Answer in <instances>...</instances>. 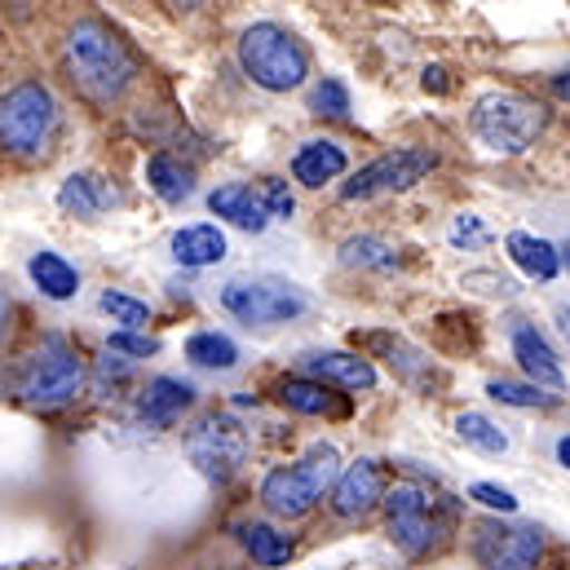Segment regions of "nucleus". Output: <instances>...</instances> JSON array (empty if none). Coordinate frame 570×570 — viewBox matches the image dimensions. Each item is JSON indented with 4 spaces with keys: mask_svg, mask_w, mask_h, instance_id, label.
I'll return each instance as SVG.
<instances>
[{
    "mask_svg": "<svg viewBox=\"0 0 570 570\" xmlns=\"http://www.w3.org/2000/svg\"><path fill=\"white\" fill-rule=\"evenodd\" d=\"M385 518H390V540L407 553V558H425L442 544V535L451 531L455 504L446 495H429L421 482H394L385 491Z\"/></svg>",
    "mask_w": 570,
    "mask_h": 570,
    "instance_id": "5",
    "label": "nucleus"
},
{
    "mask_svg": "<svg viewBox=\"0 0 570 570\" xmlns=\"http://www.w3.org/2000/svg\"><path fill=\"white\" fill-rule=\"evenodd\" d=\"M469 500H478L482 509H495V513H518V495L509 487H495V482H473Z\"/></svg>",
    "mask_w": 570,
    "mask_h": 570,
    "instance_id": "33",
    "label": "nucleus"
},
{
    "mask_svg": "<svg viewBox=\"0 0 570 570\" xmlns=\"http://www.w3.org/2000/svg\"><path fill=\"white\" fill-rule=\"evenodd\" d=\"M345 168H350V155H345V146L332 142V138H314V142H305L292 155V177L301 186H309V190L336 181Z\"/></svg>",
    "mask_w": 570,
    "mask_h": 570,
    "instance_id": "18",
    "label": "nucleus"
},
{
    "mask_svg": "<svg viewBox=\"0 0 570 570\" xmlns=\"http://www.w3.org/2000/svg\"><path fill=\"white\" fill-rule=\"evenodd\" d=\"M455 433H460V442H469V446L482 451V455H504V451H509V433L495 425L491 416H482V412L455 416Z\"/></svg>",
    "mask_w": 570,
    "mask_h": 570,
    "instance_id": "27",
    "label": "nucleus"
},
{
    "mask_svg": "<svg viewBox=\"0 0 570 570\" xmlns=\"http://www.w3.org/2000/svg\"><path fill=\"white\" fill-rule=\"evenodd\" d=\"M27 275H31V284L40 287L49 301H71V296L80 292V271H76L62 253H49V248L31 253Z\"/></svg>",
    "mask_w": 570,
    "mask_h": 570,
    "instance_id": "22",
    "label": "nucleus"
},
{
    "mask_svg": "<svg viewBox=\"0 0 570 570\" xmlns=\"http://www.w3.org/2000/svg\"><path fill=\"white\" fill-rule=\"evenodd\" d=\"M239 67H244V76L257 89H266V94H292L309 76V53H305V45L287 27H279V22H253L239 36Z\"/></svg>",
    "mask_w": 570,
    "mask_h": 570,
    "instance_id": "4",
    "label": "nucleus"
},
{
    "mask_svg": "<svg viewBox=\"0 0 570 570\" xmlns=\"http://www.w3.org/2000/svg\"><path fill=\"white\" fill-rule=\"evenodd\" d=\"M9 327H13V301H9L4 287H0V341L9 336Z\"/></svg>",
    "mask_w": 570,
    "mask_h": 570,
    "instance_id": "36",
    "label": "nucleus"
},
{
    "mask_svg": "<svg viewBox=\"0 0 570 570\" xmlns=\"http://www.w3.org/2000/svg\"><path fill=\"white\" fill-rule=\"evenodd\" d=\"M421 85H425V94H446V89H451V80H446V67H425Z\"/></svg>",
    "mask_w": 570,
    "mask_h": 570,
    "instance_id": "35",
    "label": "nucleus"
},
{
    "mask_svg": "<svg viewBox=\"0 0 570 570\" xmlns=\"http://www.w3.org/2000/svg\"><path fill=\"white\" fill-rule=\"evenodd\" d=\"M111 350H116V354L146 358V354H159V341H155V336H142V332H125V327H120V332L111 336Z\"/></svg>",
    "mask_w": 570,
    "mask_h": 570,
    "instance_id": "34",
    "label": "nucleus"
},
{
    "mask_svg": "<svg viewBox=\"0 0 570 570\" xmlns=\"http://www.w3.org/2000/svg\"><path fill=\"white\" fill-rule=\"evenodd\" d=\"M558 460H562V469H570V433L558 438Z\"/></svg>",
    "mask_w": 570,
    "mask_h": 570,
    "instance_id": "38",
    "label": "nucleus"
},
{
    "mask_svg": "<svg viewBox=\"0 0 570 570\" xmlns=\"http://www.w3.org/2000/svg\"><path fill=\"white\" fill-rule=\"evenodd\" d=\"M305 372L323 385H336V390H376V367L363 358V354H350V350H323V354H309L305 358Z\"/></svg>",
    "mask_w": 570,
    "mask_h": 570,
    "instance_id": "16",
    "label": "nucleus"
},
{
    "mask_svg": "<svg viewBox=\"0 0 570 570\" xmlns=\"http://www.w3.org/2000/svg\"><path fill=\"white\" fill-rule=\"evenodd\" d=\"M487 394L495 403H504V407H558L562 403V394H553V390H544L535 381H527V385L522 381H491Z\"/></svg>",
    "mask_w": 570,
    "mask_h": 570,
    "instance_id": "28",
    "label": "nucleus"
},
{
    "mask_svg": "<svg viewBox=\"0 0 570 570\" xmlns=\"http://www.w3.org/2000/svg\"><path fill=\"white\" fill-rule=\"evenodd\" d=\"M558 323H562V336L570 341V305H558Z\"/></svg>",
    "mask_w": 570,
    "mask_h": 570,
    "instance_id": "39",
    "label": "nucleus"
},
{
    "mask_svg": "<svg viewBox=\"0 0 570 570\" xmlns=\"http://www.w3.org/2000/svg\"><path fill=\"white\" fill-rule=\"evenodd\" d=\"M433 168H438V155H433L429 146H399V150H385V155H376L372 164H363V168L341 186V199L354 204V199H376V195L412 190L416 181H425Z\"/></svg>",
    "mask_w": 570,
    "mask_h": 570,
    "instance_id": "9",
    "label": "nucleus"
},
{
    "mask_svg": "<svg viewBox=\"0 0 570 570\" xmlns=\"http://www.w3.org/2000/svg\"><path fill=\"white\" fill-rule=\"evenodd\" d=\"M504 248H509V262H513L527 279H535V284H553V279L562 275V253H558V244H549V239H540V235L513 230V235L504 239Z\"/></svg>",
    "mask_w": 570,
    "mask_h": 570,
    "instance_id": "19",
    "label": "nucleus"
},
{
    "mask_svg": "<svg viewBox=\"0 0 570 570\" xmlns=\"http://www.w3.org/2000/svg\"><path fill=\"white\" fill-rule=\"evenodd\" d=\"M558 253H562V266H567V271H570V244H562Z\"/></svg>",
    "mask_w": 570,
    "mask_h": 570,
    "instance_id": "41",
    "label": "nucleus"
},
{
    "mask_svg": "<svg viewBox=\"0 0 570 570\" xmlns=\"http://www.w3.org/2000/svg\"><path fill=\"white\" fill-rule=\"evenodd\" d=\"M190 455L208 478H230L244 460V433L230 421H204L199 433H190Z\"/></svg>",
    "mask_w": 570,
    "mask_h": 570,
    "instance_id": "13",
    "label": "nucleus"
},
{
    "mask_svg": "<svg viewBox=\"0 0 570 570\" xmlns=\"http://www.w3.org/2000/svg\"><path fill=\"white\" fill-rule=\"evenodd\" d=\"M309 107H314V116H327V120H345L350 116V89L341 85V80H318L314 85V94H309Z\"/></svg>",
    "mask_w": 570,
    "mask_h": 570,
    "instance_id": "30",
    "label": "nucleus"
},
{
    "mask_svg": "<svg viewBox=\"0 0 570 570\" xmlns=\"http://www.w3.org/2000/svg\"><path fill=\"white\" fill-rule=\"evenodd\" d=\"M120 199H125V195H120L102 173H71V177L58 186V208L71 213V217H85V222L111 213Z\"/></svg>",
    "mask_w": 570,
    "mask_h": 570,
    "instance_id": "15",
    "label": "nucleus"
},
{
    "mask_svg": "<svg viewBox=\"0 0 570 570\" xmlns=\"http://www.w3.org/2000/svg\"><path fill=\"white\" fill-rule=\"evenodd\" d=\"M58 138V102L49 85L18 80L0 94V155L9 159H45Z\"/></svg>",
    "mask_w": 570,
    "mask_h": 570,
    "instance_id": "3",
    "label": "nucleus"
},
{
    "mask_svg": "<svg viewBox=\"0 0 570 570\" xmlns=\"http://www.w3.org/2000/svg\"><path fill=\"white\" fill-rule=\"evenodd\" d=\"M190 403H195V385L190 381L155 376V381H146L142 399H138V421L146 429H168L190 412Z\"/></svg>",
    "mask_w": 570,
    "mask_h": 570,
    "instance_id": "14",
    "label": "nucleus"
},
{
    "mask_svg": "<svg viewBox=\"0 0 570 570\" xmlns=\"http://www.w3.org/2000/svg\"><path fill=\"white\" fill-rule=\"evenodd\" d=\"M208 208H213V217H222V222H230V226H239V230H248V235H262V230L271 226V213H266L262 195H257L253 186H244V181L217 186V190L208 195Z\"/></svg>",
    "mask_w": 570,
    "mask_h": 570,
    "instance_id": "17",
    "label": "nucleus"
},
{
    "mask_svg": "<svg viewBox=\"0 0 570 570\" xmlns=\"http://www.w3.org/2000/svg\"><path fill=\"white\" fill-rule=\"evenodd\" d=\"M275 399L301 416H345V403L332 394V385H323L314 376H287L275 385Z\"/></svg>",
    "mask_w": 570,
    "mask_h": 570,
    "instance_id": "21",
    "label": "nucleus"
},
{
    "mask_svg": "<svg viewBox=\"0 0 570 570\" xmlns=\"http://www.w3.org/2000/svg\"><path fill=\"white\" fill-rule=\"evenodd\" d=\"M473 553L487 570H535L544 558V531L540 527H500L487 522L473 535Z\"/></svg>",
    "mask_w": 570,
    "mask_h": 570,
    "instance_id": "10",
    "label": "nucleus"
},
{
    "mask_svg": "<svg viewBox=\"0 0 570 570\" xmlns=\"http://www.w3.org/2000/svg\"><path fill=\"white\" fill-rule=\"evenodd\" d=\"M222 305L248 323V327H275V323H292L309 309V296L287 279H230L222 287Z\"/></svg>",
    "mask_w": 570,
    "mask_h": 570,
    "instance_id": "8",
    "label": "nucleus"
},
{
    "mask_svg": "<svg viewBox=\"0 0 570 570\" xmlns=\"http://www.w3.org/2000/svg\"><path fill=\"white\" fill-rule=\"evenodd\" d=\"M146 186H150L164 204H186V199H190V190H195V173H190L177 155L155 150V155L146 159Z\"/></svg>",
    "mask_w": 570,
    "mask_h": 570,
    "instance_id": "23",
    "label": "nucleus"
},
{
    "mask_svg": "<svg viewBox=\"0 0 570 570\" xmlns=\"http://www.w3.org/2000/svg\"><path fill=\"white\" fill-rule=\"evenodd\" d=\"M469 129L473 138L495 150V155H522L544 138L549 129V107L527 98V94H513V89H495V94H482L469 111Z\"/></svg>",
    "mask_w": 570,
    "mask_h": 570,
    "instance_id": "2",
    "label": "nucleus"
},
{
    "mask_svg": "<svg viewBox=\"0 0 570 570\" xmlns=\"http://www.w3.org/2000/svg\"><path fill=\"white\" fill-rule=\"evenodd\" d=\"M336 478H341L336 446L318 442V446H309L296 464L275 469V473L262 482V504H266L271 513H279V518H301V513H309V509L336 487Z\"/></svg>",
    "mask_w": 570,
    "mask_h": 570,
    "instance_id": "6",
    "label": "nucleus"
},
{
    "mask_svg": "<svg viewBox=\"0 0 570 570\" xmlns=\"http://www.w3.org/2000/svg\"><path fill=\"white\" fill-rule=\"evenodd\" d=\"M80 390H85V358H80L67 341H58V336H49V341L31 354V363H27L22 381H18V394H22V403H31V407L71 403Z\"/></svg>",
    "mask_w": 570,
    "mask_h": 570,
    "instance_id": "7",
    "label": "nucleus"
},
{
    "mask_svg": "<svg viewBox=\"0 0 570 570\" xmlns=\"http://www.w3.org/2000/svg\"><path fill=\"white\" fill-rule=\"evenodd\" d=\"M239 540H244V549H248V558H253L257 567L275 570L292 562V540L279 535L275 527H266V522H244V527H239Z\"/></svg>",
    "mask_w": 570,
    "mask_h": 570,
    "instance_id": "24",
    "label": "nucleus"
},
{
    "mask_svg": "<svg viewBox=\"0 0 570 570\" xmlns=\"http://www.w3.org/2000/svg\"><path fill=\"white\" fill-rule=\"evenodd\" d=\"M446 239L455 244V248H487L491 244V230L482 226V217H473V213H460L455 222H451V230H446Z\"/></svg>",
    "mask_w": 570,
    "mask_h": 570,
    "instance_id": "31",
    "label": "nucleus"
},
{
    "mask_svg": "<svg viewBox=\"0 0 570 570\" xmlns=\"http://www.w3.org/2000/svg\"><path fill=\"white\" fill-rule=\"evenodd\" d=\"M102 314H111V323H120L125 332H138L150 323V305L129 292H102Z\"/></svg>",
    "mask_w": 570,
    "mask_h": 570,
    "instance_id": "29",
    "label": "nucleus"
},
{
    "mask_svg": "<svg viewBox=\"0 0 570 570\" xmlns=\"http://www.w3.org/2000/svg\"><path fill=\"white\" fill-rule=\"evenodd\" d=\"M509 341H513V358L522 363V372H527L535 385H544V390H553V394H562V390H567L562 358L553 354V345L544 341V332H540V327H531L527 318H518V323L509 327Z\"/></svg>",
    "mask_w": 570,
    "mask_h": 570,
    "instance_id": "12",
    "label": "nucleus"
},
{
    "mask_svg": "<svg viewBox=\"0 0 570 570\" xmlns=\"http://www.w3.org/2000/svg\"><path fill=\"white\" fill-rule=\"evenodd\" d=\"M226 257V235L222 226L213 222H195V226H181L173 235V262L186 266V271H204V266H217Z\"/></svg>",
    "mask_w": 570,
    "mask_h": 570,
    "instance_id": "20",
    "label": "nucleus"
},
{
    "mask_svg": "<svg viewBox=\"0 0 570 570\" xmlns=\"http://www.w3.org/2000/svg\"><path fill=\"white\" fill-rule=\"evenodd\" d=\"M257 195H262V204H266L271 222H287V217H292V208H296V199H292V190H287L284 177H262Z\"/></svg>",
    "mask_w": 570,
    "mask_h": 570,
    "instance_id": "32",
    "label": "nucleus"
},
{
    "mask_svg": "<svg viewBox=\"0 0 570 570\" xmlns=\"http://www.w3.org/2000/svg\"><path fill=\"white\" fill-rule=\"evenodd\" d=\"M385 500V473L376 460H354L350 469H341L336 487H332V513L336 518H363Z\"/></svg>",
    "mask_w": 570,
    "mask_h": 570,
    "instance_id": "11",
    "label": "nucleus"
},
{
    "mask_svg": "<svg viewBox=\"0 0 570 570\" xmlns=\"http://www.w3.org/2000/svg\"><path fill=\"white\" fill-rule=\"evenodd\" d=\"M168 4H173V9H199L204 0H168Z\"/></svg>",
    "mask_w": 570,
    "mask_h": 570,
    "instance_id": "40",
    "label": "nucleus"
},
{
    "mask_svg": "<svg viewBox=\"0 0 570 570\" xmlns=\"http://www.w3.org/2000/svg\"><path fill=\"white\" fill-rule=\"evenodd\" d=\"M186 358L195 367H213V372H230L239 363V345L226 332H195L186 341Z\"/></svg>",
    "mask_w": 570,
    "mask_h": 570,
    "instance_id": "26",
    "label": "nucleus"
},
{
    "mask_svg": "<svg viewBox=\"0 0 570 570\" xmlns=\"http://www.w3.org/2000/svg\"><path fill=\"white\" fill-rule=\"evenodd\" d=\"M553 94H558L562 102H570V67H567V71H558V76H553Z\"/></svg>",
    "mask_w": 570,
    "mask_h": 570,
    "instance_id": "37",
    "label": "nucleus"
},
{
    "mask_svg": "<svg viewBox=\"0 0 570 570\" xmlns=\"http://www.w3.org/2000/svg\"><path fill=\"white\" fill-rule=\"evenodd\" d=\"M62 71L67 80L98 107H111L125 98V89L138 76L134 49L98 18H80L62 40Z\"/></svg>",
    "mask_w": 570,
    "mask_h": 570,
    "instance_id": "1",
    "label": "nucleus"
},
{
    "mask_svg": "<svg viewBox=\"0 0 570 570\" xmlns=\"http://www.w3.org/2000/svg\"><path fill=\"white\" fill-rule=\"evenodd\" d=\"M341 266H350V271H394L399 253L381 235H354V239L341 244Z\"/></svg>",
    "mask_w": 570,
    "mask_h": 570,
    "instance_id": "25",
    "label": "nucleus"
}]
</instances>
